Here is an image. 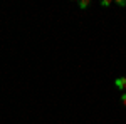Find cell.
<instances>
[{
    "label": "cell",
    "mask_w": 126,
    "mask_h": 124,
    "mask_svg": "<svg viewBox=\"0 0 126 124\" xmlns=\"http://www.w3.org/2000/svg\"><path fill=\"white\" fill-rule=\"evenodd\" d=\"M125 82H126V77H118V79H114V86L119 91H123V92H125Z\"/></svg>",
    "instance_id": "6da1fadb"
},
{
    "label": "cell",
    "mask_w": 126,
    "mask_h": 124,
    "mask_svg": "<svg viewBox=\"0 0 126 124\" xmlns=\"http://www.w3.org/2000/svg\"><path fill=\"white\" fill-rule=\"evenodd\" d=\"M89 5H91V0H79V2H78V7L81 10H86Z\"/></svg>",
    "instance_id": "7a4b0ae2"
},
{
    "label": "cell",
    "mask_w": 126,
    "mask_h": 124,
    "mask_svg": "<svg viewBox=\"0 0 126 124\" xmlns=\"http://www.w3.org/2000/svg\"><path fill=\"white\" fill-rule=\"evenodd\" d=\"M111 3H113V0H101V2H99L101 7H109Z\"/></svg>",
    "instance_id": "3957f363"
},
{
    "label": "cell",
    "mask_w": 126,
    "mask_h": 124,
    "mask_svg": "<svg viewBox=\"0 0 126 124\" xmlns=\"http://www.w3.org/2000/svg\"><path fill=\"white\" fill-rule=\"evenodd\" d=\"M114 3L118 7H126V0H114Z\"/></svg>",
    "instance_id": "277c9868"
},
{
    "label": "cell",
    "mask_w": 126,
    "mask_h": 124,
    "mask_svg": "<svg viewBox=\"0 0 126 124\" xmlns=\"http://www.w3.org/2000/svg\"><path fill=\"white\" fill-rule=\"evenodd\" d=\"M119 101H121V104H123V106H126V92H125V94H121Z\"/></svg>",
    "instance_id": "5b68a950"
}]
</instances>
